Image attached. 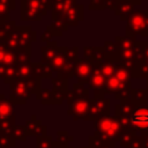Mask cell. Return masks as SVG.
Wrapping results in <instances>:
<instances>
[{"instance_id":"1","label":"cell","mask_w":148,"mask_h":148,"mask_svg":"<svg viewBox=\"0 0 148 148\" xmlns=\"http://www.w3.org/2000/svg\"><path fill=\"white\" fill-rule=\"evenodd\" d=\"M66 99L68 102V114L72 116L74 120L84 119L88 120L90 110L89 90L81 83L73 86L72 91H67Z\"/></svg>"},{"instance_id":"2","label":"cell","mask_w":148,"mask_h":148,"mask_svg":"<svg viewBox=\"0 0 148 148\" xmlns=\"http://www.w3.org/2000/svg\"><path fill=\"white\" fill-rule=\"evenodd\" d=\"M127 130L118 117H103L95 120V135L106 145H112L120 140L121 135Z\"/></svg>"},{"instance_id":"3","label":"cell","mask_w":148,"mask_h":148,"mask_svg":"<svg viewBox=\"0 0 148 148\" xmlns=\"http://www.w3.org/2000/svg\"><path fill=\"white\" fill-rule=\"evenodd\" d=\"M126 22V36L148 37V10H134Z\"/></svg>"},{"instance_id":"4","label":"cell","mask_w":148,"mask_h":148,"mask_svg":"<svg viewBox=\"0 0 148 148\" xmlns=\"http://www.w3.org/2000/svg\"><path fill=\"white\" fill-rule=\"evenodd\" d=\"M51 0H24L22 1L21 20H40L46 14Z\"/></svg>"},{"instance_id":"5","label":"cell","mask_w":148,"mask_h":148,"mask_svg":"<svg viewBox=\"0 0 148 148\" xmlns=\"http://www.w3.org/2000/svg\"><path fill=\"white\" fill-rule=\"evenodd\" d=\"M10 87H12L10 102L13 104H24L32 92H37V94L40 92L39 88H37L36 86L21 80L13 81L10 83Z\"/></svg>"},{"instance_id":"6","label":"cell","mask_w":148,"mask_h":148,"mask_svg":"<svg viewBox=\"0 0 148 148\" xmlns=\"http://www.w3.org/2000/svg\"><path fill=\"white\" fill-rule=\"evenodd\" d=\"M135 79H148V42L142 40L136 44V67L131 73Z\"/></svg>"},{"instance_id":"7","label":"cell","mask_w":148,"mask_h":148,"mask_svg":"<svg viewBox=\"0 0 148 148\" xmlns=\"http://www.w3.org/2000/svg\"><path fill=\"white\" fill-rule=\"evenodd\" d=\"M128 127L132 131L148 130V104L135 105L128 117Z\"/></svg>"},{"instance_id":"8","label":"cell","mask_w":148,"mask_h":148,"mask_svg":"<svg viewBox=\"0 0 148 148\" xmlns=\"http://www.w3.org/2000/svg\"><path fill=\"white\" fill-rule=\"evenodd\" d=\"M110 111V101L104 97H94L90 101V110L88 120H97L103 117H108Z\"/></svg>"},{"instance_id":"9","label":"cell","mask_w":148,"mask_h":148,"mask_svg":"<svg viewBox=\"0 0 148 148\" xmlns=\"http://www.w3.org/2000/svg\"><path fill=\"white\" fill-rule=\"evenodd\" d=\"M105 84H106V79L104 74L102 73L99 64H95L94 71L89 81V88L94 90V96L95 97H104L105 94Z\"/></svg>"},{"instance_id":"10","label":"cell","mask_w":148,"mask_h":148,"mask_svg":"<svg viewBox=\"0 0 148 148\" xmlns=\"http://www.w3.org/2000/svg\"><path fill=\"white\" fill-rule=\"evenodd\" d=\"M94 66L95 64L86 58L80 59L76 61L75 66H74V72L73 75H75L79 80V83L83 84V83H89L92 71H94Z\"/></svg>"},{"instance_id":"11","label":"cell","mask_w":148,"mask_h":148,"mask_svg":"<svg viewBox=\"0 0 148 148\" xmlns=\"http://www.w3.org/2000/svg\"><path fill=\"white\" fill-rule=\"evenodd\" d=\"M25 128H27L29 135H35L36 138L42 136V135H46V127L43 126L42 121L37 120L34 114L31 116V118L29 120H27Z\"/></svg>"},{"instance_id":"12","label":"cell","mask_w":148,"mask_h":148,"mask_svg":"<svg viewBox=\"0 0 148 148\" xmlns=\"http://www.w3.org/2000/svg\"><path fill=\"white\" fill-rule=\"evenodd\" d=\"M0 121H15L14 104L10 99H3L0 102Z\"/></svg>"},{"instance_id":"13","label":"cell","mask_w":148,"mask_h":148,"mask_svg":"<svg viewBox=\"0 0 148 148\" xmlns=\"http://www.w3.org/2000/svg\"><path fill=\"white\" fill-rule=\"evenodd\" d=\"M134 3L126 1V0H121L114 8V14L121 20V21H127V18L131 16V14L134 12Z\"/></svg>"},{"instance_id":"14","label":"cell","mask_w":148,"mask_h":148,"mask_svg":"<svg viewBox=\"0 0 148 148\" xmlns=\"http://www.w3.org/2000/svg\"><path fill=\"white\" fill-rule=\"evenodd\" d=\"M84 58L92 61L94 64H101L105 59L104 47H86L84 49Z\"/></svg>"},{"instance_id":"15","label":"cell","mask_w":148,"mask_h":148,"mask_svg":"<svg viewBox=\"0 0 148 148\" xmlns=\"http://www.w3.org/2000/svg\"><path fill=\"white\" fill-rule=\"evenodd\" d=\"M131 99L135 105H143L146 104L147 96H146V89H131Z\"/></svg>"},{"instance_id":"16","label":"cell","mask_w":148,"mask_h":148,"mask_svg":"<svg viewBox=\"0 0 148 148\" xmlns=\"http://www.w3.org/2000/svg\"><path fill=\"white\" fill-rule=\"evenodd\" d=\"M9 1L14 0H0V23L9 17V12L14 8V6H9Z\"/></svg>"},{"instance_id":"17","label":"cell","mask_w":148,"mask_h":148,"mask_svg":"<svg viewBox=\"0 0 148 148\" xmlns=\"http://www.w3.org/2000/svg\"><path fill=\"white\" fill-rule=\"evenodd\" d=\"M53 141L50 135H42L36 138V148H52Z\"/></svg>"},{"instance_id":"18","label":"cell","mask_w":148,"mask_h":148,"mask_svg":"<svg viewBox=\"0 0 148 148\" xmlns=\"http://www.w3.org/2000/svg\"><path fill=\"white\" fill-rule=\"evenodd\" d=\"M28 131L25 128V126H15L14 127V131H13V136L15 140H18V141H25L27 140V136H28Z\"/></svg>"},{"instance_id":"19","label":"cell","mask_w":148,"mask_h":148,"mask_svg":"<svg viewBox=\"0 0 148 148\" xmlns=\"http://www.w3.org/2000/svg\"><path fill=\"white\" fill-rule=\"evenodd\" d=\"M16 140L13 135L0 134V148H13L15 146Z\"/></svg>"},{"instance_id":"20","label":"cell","mask_w":148,"mask_h":148,"mask_svg":"<svg viewBox=\"0 0 148 148\" xmlns=\"http://www.w3.org/2000/svg\"><path fill=\"white\" fill-rule=\"evenodd\" d=\"M72 140H73V138L68 134V132H66V131H58V133H57V142L58 143L67 147V143L71 142Z\"/></svg>"},{"instance_id":"21","label":"cell","mask_w":148,"mask_h":148,"mask_svg":"<svg viewBox=\"0 0 148 148\" xmlns=\"http://www.w3.org/2000/svg\"><path fill=\"white\" fill-rule=\"evenodd\" d=\"M89 8L92 10V9H105L104 8V2L103 0H90V6Z\"/></svg>"},{"instance_id":"22","label":"cell","mask_w":148,"mask_h":148,"mask_svg":"<svg viewBox=\"0 0 148 148\" xmlns=\"http://www.w3.org/2000/svg\"><path fill=\"white\" fill-rule=\"evenodd\" d=\"M121 0H103L104 2V8H108V9H113L116 8V6L120 2Z\"/></svg>"},{"instance_id":"23","label":"cell","mask_w":148,"mask_h":148,"mask_svg":"<svg viewBox=\"0 0 148 148\" xmlns=\"http://www.w3.org/2000/svg\"><path fill=\"white\" fill-rule=\"evenodd\" d=\"M142 140H143V146L145 148H148V132L142 134Z\"/></svg>"},{"instance_id":"24","label":"cell","mask_w":148,"mask_h":148,"mask_svg":"<svg viewBox=\"0 0 148 148\" xmlns=\"http://www.w3.org/2000/svg\"><path fill=\"white\" fill-rule=\"evenodd\" d=\"M96 148H113V146H112V145H106V143H102L101 146H98V147H96Z\"/></svg>"},{"instance_id":"25","label":"cell","mask_w":148,"mask_h":148,"mask_svg":"<svg viewBox=\"0 0 148 148\" xmlns=\"http://www.w3.org/2000/svg\"><path fill=\"white\" fill-rule=\"evenodd\" d=\"M126 1H130V2L134 3L135 6H136V5H141V3H142V0H126Z\"/></svg>"},{"instance_id":"26","label":"cell","mask_w":148,"mask_h":148,"mask_svg":"<svg viewBox=\"0 0 148 148\" xmlns=\"http://www.w3.org/2000/svg\"><path fill=\"white\" fill-rule=\"evenodd\" d=\"M146 96H147V99H148V79H147V83H146Z\"/></svg>"},{"instance_id":"27","label":"cell","mask_w":148,"mask_h":148,"mask_svg":"<svg viewBox=\"0 0 148 148\" xmlns=\"http://www.w3.org/2000/svg\"><path fill=\"white\" fill-rule=\"evenodd\" d=\"M3 99H5V95L3 94H0V102L3 101Z\"/></svg>"},{"instance_id":"28","label":"cell","mask_w":148,"mask_h":148,"mask_svg":"<svg viewBox=\"0 0 148 148\" xmlns=\"http://www.w3.org/2000/svg\"><path fill=\"white\" fill-rule=\"evenodd\" d=\"M79 148H84V147H79Z\"/></svg>"},{"instance_id":"29","label":"cell","mask_w":148,"mask_h":148,"mask_svg":"<svg viewBox=\"0 0 148 148\" xmlns=\"http://www.w3.org/2000/svg\"><path fill=\"white\" fill-rule=\"evenodd\" d=\"M84 148H90V147H84Z\"/></svg>"}]
</instances>
